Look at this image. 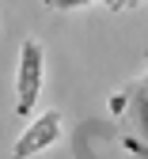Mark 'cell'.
I'll use <instances>...</instances> for the list:
<instances>
[{
    "instance_id": "3",
    "label": "cell",
    "mask_w": 148,
    "mask_h": 159,
    "mask_svg": "<svg viewBox=\"0 0 148 159\" xmlns=\"http://www.w3.org/2000/svg\"><path fill=\"white\" fill-rule=\"evenodd\" d=\"M50 11H72V8H84V4H95V0H42Z\"/></svg>"
},
{
    "instance_id": "4",
    "label": "cell",
    "mask_w": 148,
    "mask_h": 159,
    "mask_svg": "<svg viewBox=\"0 0 148 159\" xmlns=\"http://www.w3.org/2000/svg\"><path fill=\"white\" fill-rule=\"evenodd\" d=\"M137 121H141V129L148 133V91L137 95Z\"/></svg>"
},
{
    "instance_id": "5",
    "label": "cell",
    "mask_w": 148,
    "mask_h": 159,
    "mask_svg": "<svg viewBox=\"0 0 148 159\" xmlns=\"http://www.w3.org/2000/svg\"><path fill=\"white\" fill-rule=\"evenodd\" d=\"M141 4H148V0H107L110 11H129V8H141Z\"/></svg>"
},
{
    "instance_id": "1",
    "label": "cell",
    "mask_w": 148,
    "mask_h": 159,
    "mask_svg": "<svg viewBox=\"0 0 148 159\" xmlns=\"http://www.w3.org/2000/svg\"><path fill=\"white\" fill-rule=\"evenodd\" d=\"M42 76H46V53L34 38L23 42V53H19V72H15V117H27L38 102L42 91Z\"/></svg>"
},
{
    "instance_id": "2",
    "label": "cell",
    "mask_w": 148,
    "mask_h": 159,
    "mask_svg": "<svg viewBox=\"0 0 148 159\" xmlns=\"http://www.w3.org/2000/svg\"><path fill=\"white\" fill-rule=\"evenodd\" d=\"M61 136V114L57 110H46L38 117V121H31L27 125V133L15 140V148H12V159H31L34 152H46L53 140Z\"/></svg>"
}]
</instances>
